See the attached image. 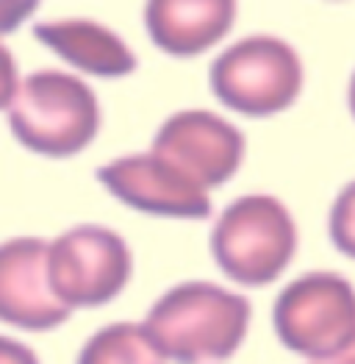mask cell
I'll list each match as a JSON object with an SVG mask.
<instances>
[{
	"instance_id": "cell-9",
	"label": "cell",
	"mask_w": 355,
	"mask_h": 364,
	"mask_svg": "<svg viewBox=\"0 0 355 364\" xmlns=\"http://www.w3.org/2000/svg\"><path fill=\"white\" fill-rule=\"evenodd\" d=\"M72 317L48 281V240L11 237L0 242V323L45 334Z\"/></svg>"
},
{
	"instance_id": "cell-18",
	"label": "cell",
	"mask_w": 355,
	"mask_h": 364,
	"mask_svg": "<svg viewBox=\"0 0 355 364\" xmlns=\"http://www.w3.org/2000/svg\"><path fill=\"white\" fill-rule=\"evenodd\" d=\"M347 103H350V112H353V117H355V73H353V78H350V87H347Z\"/></svg>"
},
{
	"instance_id": "cell-11",
	"label": "cell",
	"mask_w": 355,
	"mask_h": 364,
	"mask_svg": "<svg viewBox=\"0 0 355 364\" xmlns=\"http://www.w3.org/2000/svg\"><path fill=\"white\" fill-rule=\"evenodd\" d=\"M33 36L78 73L94 78H125L139 59L133 48L106 23L92 17H59L33 26Z\"/></svg>"
},
{
	"instance_id": "cell-10",
	"label": "cell",
	"mask_w": 355,
	"mask_h": 364,
	"mask_svg": "<svg viewBox=\"0 0 355 364\" xmlns=\"http://www.w3.org/2000/svg\"><path fill=\"white\" fill-rule=\"evenodd\" d=\"M236 11L239 0H145L142 20L161 53L195 59L231 33Z\"/></svg>"
},
{
	"instance_id": "cell-5",
	"label": "cell",
	"mask_w": 355,
	"mask_h": 364,
	"mask_svg": "<svg viewBox=\"0 0 355 364\" xmlns=\"http://www.w3.org/2000/svg\"><path fill=\"white\" fill-rule=\"evenodd\" d=\"M272 328L286 350L308 362L339 356L355 345V287L333 270L289 281L272 306Z\"/></svg>"
},
{
	"instance_id": "cell-14",
	"label": "cell",
	"mask_w": 355,
	"mask_h": 364,
	"mask_svg": "<svg viewBox=\"0 0 355 364\" xmlns=\"http://www.w3.org/2000/svg\"><path fill=\"white\" fill-rule=\"evenodd\" d=\"M20 67H17V59L14 53L3 45L0 39V112H6L14 100V95L20 90Z\"/></svg>"
},
{
	"instance_id": "cell-17",
	"label": "cell",
	"mask_w": 355,
	"mask_h": 364,
	"mask_svg": "<svg viewBox=\"0 0 355 364\" xmlns=\"http://www.w3.org/2000/svg\"><path fill=\"white\" fill-rule=\"evenodd\" d=\"M308 364H355V345L350 350L339 353V356H330V359H322V362H308Z\"/></svg>"
},
{
	"instance_id": "cell-3",
	"label": "cell",
	"mask_w": 355,
	"mask_h": 364,
	"mask_svg": "<svg viewBox=\"0 0 355 364\" xmlns=\"http://www.w3.org/2000/svg\"><path fill=\"white\" fill-rule=\"evenodd\" d=\"M300 245L289 206L269 195L250 192L231 200L211 228V256L239 287H269L286 273Z\"/></svg>"
},
{
	"instance_id": "cell-1",
	"label": "cell",
	"mask_w": 355,
	"mask_h": 364,
	"mask_svg": "<svg viewBox=\"0 0 355 364\" xmlns=\"http://www.w3.org/2000/svg\"><path fill=\"white\" fill-rule=\"evenodd\" d=\"M250 301L214 281H180L145 317V331L170 364H222L250 331Z\"/></svg>"
},
{
	"instance_id": "cell-15",
	"label": "cell",
	"mask_w": 355,
	"mask_h": 364,
	"mask_svg": "<svg viewBox=\"0 0 355 364\" xmlns=\"http://www.w3.org/2000/svg\"><path fill=\"white\" fill-rule=\"evenodd\" d=\"M42 0H0V39L36 14Z\"/></svg>"
},
{
	"instance_id": "cell-7",
	"label": "cell",
	"mask_w": 355,
	"mask_h": 364,
	"mask_svg": "<svg viewBox=\"0 0 355 364\" xmlns=\"http://www.w3.org/2000/svg\"><path fill=\"white\" fill-rule=\"evenodd\" d=\"M97 181L114 200L150 217L206 220L211 214L208 189L155 151L111 159L97 170Z\"/></svg>"
},
{
	"instance_id": "cell-16",
	"label": "cell",
	"mask_w": 355,
	"mask_h": 364,
	"mask_svg": "<svg viewBox=\"0 0 355 364\" xmlns=\"http://www.w3.org/2000/svg\"><path fill=\"white\" fill-rule=\"evenodd\" d=\"M0 364H42L36 350L20 339L0 334Z\"/></svg>"
},
{
	"instance_id": "cell-6",
	"label": "cell",
	"mask_w": 355,
	"mask_h": 364,
	"mask_svg": "<svg viewBox=\"0 0 355 364\" xmlns=\"http://www.w3.org/2000/svg\"><path fill=\"white\" fill-rule=\"evenodd\" d=\"M133 275L125 237L100 223H81L48 242V281L64 309H100L122 295Z\"/></svg>"
},
{
	"instance_id": "cell-13",
	"label": "cell",
	"mask_w": 355,
	"mask_h": 364,
	"mask_svg": "<svg viewBox=\"0 0 355 364\" xmlns=\"http://www.w3.org/2000/svg\"><path fill=\"white\" fill-rule=\"evenodd\" d=\"M327 234L339 253L355 262V181L344 183L339 195L333 198L330 217H327Z\"/></svg>"
},
{
	"instance_id": "cell-4",
	"label": "cell",
	"mask_w": 355,
	"mask_h": 364,
	"mask_svg": "<svg viewBox=\"0 0 355 364\" xmlns=\"http://www.w3.org/2000/svg\"><path fill=\"white\" fill-rule=\"evenodd\" d=\"M208 87L236 114L272 117L292 109L302 95L305 64L283 36L247 33L211 61Z\"/></svg>"
},
{
	"instance_id": "cell-2",
	"label": "cell",
	"mask_w": 355,
	"mask_h": 364,
	"mask_svg": "<svg viewBox=\"0 0 355 364\" xmlns=\"http://www.w3.org/2000/svg\"><path fill=\"white\" fill-rule=\"evenodd\" d=\"M6 117L9 131L26 151L70 159L94 142L103 125V109L81 75L36 70L20 81Z\"/></svg>"
},
{
	"instance_id": "cell-12",
	"label": "cell",
	"mask_w": 355,
	"mask_h": 364,
	"mask_svg": "<svg viewBox=\"0 0 355 364\" xmlns=\"http://www.w3.org/2000/svg\"><path fill=\"white\" fill-rule=\"evenodd\" d=\"M75 364H167L142 323H109L89 336Z\"/></svg>"
},
{
	"instance_id": "cell-8",
	"label": "cell",
	"mask_w": 355,
	"mask_h": 364,
	"mask_svg": "<svg viewBox=\"0 0 355 364\" xmlns=\"http://www.w3.org/2000/svg\"><path fill=\"white\" fill-rule=\"evenodd\" d=\"M150 151L173 161L203 189H214L239 173L247 156V139L217 112L180 109L158 125Z\"/></svg>"
}]
</instances>
